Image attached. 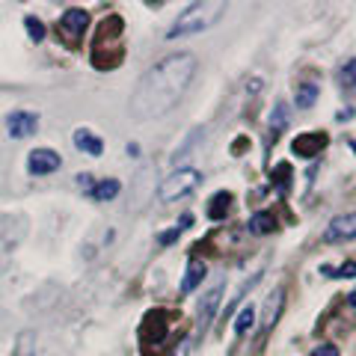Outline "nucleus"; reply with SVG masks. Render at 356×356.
<instances>
[{
    "instance_id": "nucleus-1",
    "label": "nucleus",
    "mask_w": 356,
    "mask_h": 356,
    "mask_svg": "<svg viewBox=\"0 0 356 356\" xmlns=\"http://www.w3.org/2000/svg\"><path fill=\"white\" fill-rule=\"evenodd\" d=\"M196 74L193 54H170L140 77L131 95V116L140 122L161 119L181 102Z\"/></svg>"
},
{
    "instance_id": "nucleus-2",
    "label": "nucleus",
    "mask_w": 356,
    "mask_h": 356,
    "mask_svg": "<svg viewBox=\"0 0 356 356\" xmlns=\"http://www.w3.org/2000/svg\"><path fill=\"white\" fill-rule=\"evenodd\" d=\"M125 24H122L119 15H107L95 30L92 39V65L95 69H116V65L125 60Z\"/></svg>"
},
{
    "instance_id": "nucleus-3",
    "label": "nucleus",
    "mask_w": 356,
    "mask_h": 356,
    "mask_svg": "<svg viewBox=\"0 0 356 356\" xmlns=\"http://www.w3.org/2000/svg\"><path fill=\"white\" fill-rule=\"evenodd\" d=\"M222 13H226V3H220V0H205V3H193L187 6L181 15H178V21L170 27V33H166V39H181V36H196V33L202 30H211L217 24V21L222 18Z\"/></svg>"
},
{
    "instance_id": "nucleus-4",
    "label": "nucleus",
    "mask_w": 356,
    "mask_h": 356,
    "mask_svg": "<svg viewBox=\"0 0 356 356\" xmlns=\"http://www.w3.org/2000/svg\"><path fill=\"white\" fill-rule=\"evenodd\" d=\"M199 184H202V172L193 166H184V170H175L163 178L158 187V199L161 202H178V199L191 196Z\"/></svg>"
},
{
    "instance_id": "nucleus-5",
    "label": "nucleus",
    "mask_w": 356,
    "mask_h": 356,
    "mask_svg": "<svg viewBox=\"0 0 356 356\" xmlns=\"http://www.w3.org/2000/svg\"><path fill=\"white\" fill-rule=\"evenodd\" d=\"M170 312H149L146 318H143V327H140V341L143 348H149V344H161L166 339V327H170Z\"/></svg>"
},
{
    "instance_id": "nucleus-6",
    "label": "nucleus",
    "mask_w": 356,
    "mask_h": 356,
    "mask_svg": "<svg viewBox=\"0 0 356 356\" xmlns=\"http://www.w3.org/2000/svg\"><path fill=\"white\" fill-rule=\"evenodd\" d=\"M86 24H89V13H86V9H65L63 18H60V24H57V30L63 33V39L74 48V44L81 42Z\"/></svg>"
},
{
    "instance_id": "nucleus-7",
    "label": "nucleus",
    "mask_w": 356,
    "mask_h": 356,
    "mask_svg": "<svg viewBox=\"0 0 356 356\" xmlns=\"http://www.w3.org/2000/svg\"><path fill=\"white\" fill-rule=\"evenodd\" d=\"M327 143H330V137L324 131H306V134H300V137L291 143V149H294V154L297 158H318L321 152L327 149Z\"/></svg>"
},
{
    "instance_id": "nucleus-8",
    "label": "nucleus",
    "mask_w": 356,
    "mask_h": 356,
    "mask_svg": "<svg viewBox=\"0 0 356 356\" xmlns=\"http://www.w3.org/2000/svg\"><path fill=\"white\" fill-rule=\"evenodd\" d=\"M60 154L54 149H33L27 154V172L30 175H51L60 170Z\"/></svg>"
},
{
    "instance_id": "nucleus-9",
    "label": "nucleus",
    "mask_w": 356,
    "mask_h": 356,
    "mask_svg": "<svg viewBox=\"0 0 356 356\" xmlns=\"http://www.w3.org/2000/svg\"><path fill=\"white\" fill-rule=\"evenodd\" d=\"M6 128H9V137L24 140L39 128V113H33V110H13L6 116Z\"/></svg>"
},
{
    "instance_id": "nucleus-10",
    "label": "nucleus",
    "mask_w": 356,
    "mask_h": 356,
    "mask_svg": "<svg viewBox=\"0 0 356 356\" xmlns=\"http://www.w3.org/2000/svg\"><path fill=\"white\" fill-rule=\"evenodd\" d=\"M353 238H356V214H336L330 220V226L324 229V241L327 243L353 241Z\"/></svg>"
},
{
    "instance_id": "nucleus-11",
    "label": "nucleus",
    "mask_w": 356,
    "mask_h": 356,
    "mask_svg": "<svg viewBox=\"0 0 356 356\" xmlns=\"http://www.w3.org/2000/svg\"><path fill=\"white\" fill-rule=\"evenodd\" d=\"M282 306H285V291L282 288H276V291L267 297V303H264V321H261L264 332H270L276 327V321H280V315H282Z\"/></svg>"
},
{
    "instance_id": "nucleus-12",
    "label": "nucleus",
    "mask_w": 356,
    "mask_h": 356,
    "mask_svg": "<svg viewBox=\"0 0 356 356\" xmlns=\"http://www.w3.org/2000/svg\"><path fill=\"white\" fill-rule=\"evenodd\" d=\"M74 146L81 149L83 154H92V158H98V154L104 152V143L98 140L89 128H77V131H74Z\"/></svg>"
},
{
    "instance_id": "nucleus-13",
    "label": "nucleus",
    "mask_w": 356,
    "mask_h": 356,
    "mask_svg": "<svg viewBox=\"0 0 356 356\" xmlns=\"http://www.w3.org/2000/svg\"><path fill=\"white\" fill-rule=\"evenodd\" d=\"M205 273H208V267H205L202 259H191V261H187V273L181 280V294H191L193 288L205 280Z\"/></svg>"
},
{
    "instance_id": "nucleus-14",
    "label": "nucleus",
    "mask_w": 356,
    "mask_h": 356,
    "mask_svg": "<svg viewBox=\"0 0 356 356\" xmlns=\"http://www.w3.org/2000/svg\"><path fill=\"white\" fill-rule=\"evenodd\" d=\"M220 297H222V285L211 288V291L205 294L202 306H199V324H202V330L211 324V318H214V312H217V306H220Z\"/></svg>"
},
{
    "instance_id": "nucleus-15",
    "label": "nucleus",
    "mask_w": 356,
    "mask_h": 356,
    "mask_svg": "<svg viewBox=\"0 0 356 356\" xmlns=\"http://www.w3.org/2000/svg\"><path fill=\"white\" fill-rule=\"evenodd\" d=\"M318 83H312V81H306V83H297V89H294V104L300 107V110H309L312 104L318 102Z\"/></svg>"
},
{
    "instance_id": "nucleus-16",
    "label": "nucleus",
    "mask_w": 356,
    "mask_h": 356,
    "mask_svg": "<svg viewBox=\"0 0 356 356\" xmlns=\"http://www.w3.org/2000/svg\"><path fill=\"white\" fill-rule=\"evenodd\" d=\"M229 208H232V193L220 191V193L211 196V202H208V217H211V220H226Z\"/></svg>"
},
{
    "instance_id": "nucleus-17",
    "label": "nucleus",
    "mask_w": 356,
    "mask_h": 356,
    "mask_svg": "<svg viewBox=\"0 0 356 356\" xmlns=\"http://www.w3.org/2000/svg\"><path fill=\"white\" fill-rule=\"evenodd\" d=\"M285 125H288V104L285 102H276L273 113H270V140L273 143L280 140V134L285 131Z\"/></svg>"
},
{
    "instance_id": "nucleus-18",
    "label": "nucleus",
    "mask_w": 356,
    "mask_h": 356,
    "mask_svg": "<svg viewBox=\"0 0 356 356\" xmlns=\"http://www.w3.org/2000/svg\"><path fill=\"white\" fill-rule=\"evenodd\" d=\"M119 191H122V184L116 181V178H102V181L92 187V193L89 196H92L95 202H107V199H113Z\"/></svg>"
},
{
    "instance_id": "nucleus-19",
    "label": "nucleus",
    "mask_w": 356,
    "mask_h": 356,
    "mask_svg": "<svg viewBox=\"0 0 356 356\" xmlns=\"http://www.w3.org/2000/svg\"><path fill=\"white\" fill-rule=\"evenodd\" d=\"M276 229V220L273 214H267V211H259V214L250 217V232L252 235H267V232Z\"/></svg>"
},
{
    "instance_id": "nucleus-20",
    "label": "nucleus",
    "mask_w": 356,
    "mask_h": 356,
    "mask_svg": "<svg viewBox=\"0 0 356 356\" xmlns=\"http://www.w3.org/2000/svg\"><path fill=\"white\" fill-rule=\"evenodd\" d=\"M252 324H255V309H252V306H243V309L238 312L235 332H238V336H247V332L252 330Z\"/></svg>"
},
{
    "instance_id": "nucleus-21",
    "label": "nucleus",
    "mask_w": 356,
    "mask_h": 356,
    "mask_svg": "<svg viewBox=\"0 0 356 356\" xmlns=\"http://www.w3.org/2000/svg\"><path fill=\"white\" fill-rule=\"evenodd\" d=\"M321 273L332 276V280H350V276H356V261H344L339 267H321Z\"/></svg>"
},
{
    "instance_id": "nucleus-22",
    "label": "nucleus",
    "mask_w": 356,
    "mask_h": 356,
    "mask_svg": "<svg viewBox=\"0 0 356 356\" xmlns=\"http://www.w3.org/2000/svg\"><path fill=\"white\" fill-rule=\"evenodd\" d=\"M24 27H27V33H30V39H33V42H42V39H44V24H42L39 18L27 15V18H24Z\"/></svg>"
},
{
    "instance_id": "nucleus-23",
    "label": "nucleus",
    "mask_w": 356,
    "mask_h": 356,
    "mask_svg": "<svg viewBox=\"0 0 356 356\" xmlns=\"http://www.w3.org/2000/svg\"><path fill=\"white\" fill-rule=\"evenodd\" d=\"M288 175H291V166L288 163H280L273 170V178H276V184H280V193H288Z\"/></svg>"
},
{
    "instance_id": "nucleus-24",
    "label": "nucleus",
    "mask_w": 356,
    "mask_h": 356,
    "mask_svg": "<svg viewBox=\"0 0 356 356\" xmlns=\"http://www.w3.org/2000/svg\"><path fill=\"white\" fill-rule=\"evenodd\" d=\"M341 83L344 86H356V57L341 69Z\"/></svg>"
},
{
    "instance_id": "nucleus-25",
    "label": "nucleus",
    "mask_w": 356,
    "mask_h": 356,
    "mask_svg": "<svg viewBox=\"0 0 356 356\" xmlns=\"http://www.w3.org/2000/svg\"><path fill=\"white\" fill-rule=\"evenodd\" d=\"M312 356H339V348L336 344H321V348L312 350Z\"/></svg>"
},
{
    "instance_id": "nucleus-26",
    "label": "nucleus",
    "mask_w": 356,
    "mask_h": 356,
    "mask_svg": "<svg viewBox=\"0 0 356 356\" xmlns=\"http://www.w3.org/2000/svg\"><path fill=\"white\" fill-rule=\"evenodd\" d=\"M178 235H181V229H178V226H175V229H170V232H163V235H161L158 241L163 243V247H170V243H172V241H178Z\"/></svg>"
},
{
    "instance_id": "nucleus-27",
    "label": "nucleus",
    "mask_w": 356,
    "mask_h": 356,
    "mask_svg": "<svg viewBox=\"0 0 356 356\" xmlns=\"http://www.w3.org/2000/svg\"><path fill=\"white\" fill-rule=\"evenodd\" d=\"M77 184H81L86 193H92V187H95V181H92V175H89V172H81V175H77Z\"/></svg>"
},
{
    "instance_id": "nucleus-28",
    "label": "nucleus",
    "mask_w": 356,
    "mask_h": 356,
    "mask_svg": "<svg viewBox=\"0 0 356 356\" xmlns=\"http://www.w3.org/2000/svg\"><path fill=\"white\" fill-rule=\"evenodd\" d=\"M348 303H350V306H353V309H356V288H353V291H350V294H348Z\"/></svg>"
}]
</instances>
